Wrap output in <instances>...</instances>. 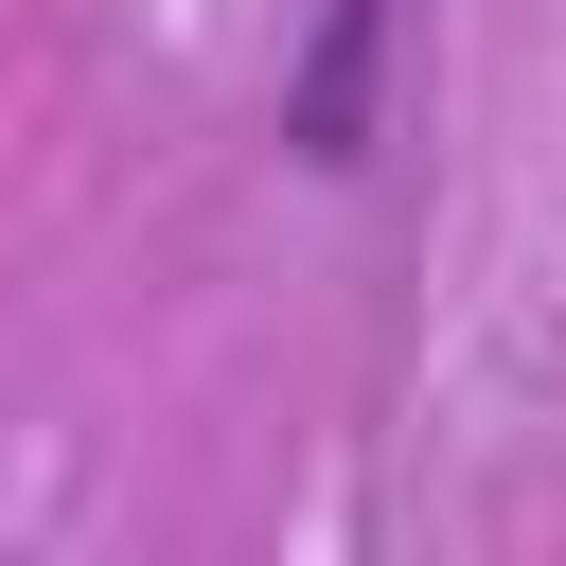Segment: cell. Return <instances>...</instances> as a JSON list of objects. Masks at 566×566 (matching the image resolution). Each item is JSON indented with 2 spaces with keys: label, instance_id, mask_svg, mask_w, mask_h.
<instances>
[{
  "label": "cell",
  "instance_id": "obj_1",
  "mask_svg": "<svg viewBox=\"0 0 566 566\" xmlns=\"http://www.w3.org/2000/svg\"><path fill=\"white\" fill-rule=\"evenodd\" d=\"M371 53H389V0H318V53L283 88V142L301 159H371Z\"/></svg>",
  "mask_w": 566,
  "mask_h": 566
}]
</instances>
